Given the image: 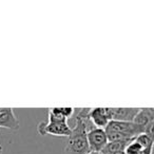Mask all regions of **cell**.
<instances>
[{
  "label": "cell",
  "mask_w": 154,
  "mask_h": 154,
  "mask_svg": "<svg viewBox=\"0 0 154 154\" xmlns=\"http://www.w3.org/2000/svg\"><path fill=\"white\" fill-rule=\"evenodd\" d=\"M105 131L108 141H122V143H130L137 135L143 133V129L135 125L133 122H117V120H110Z\"/></svg>",
  "instance_id": "obj_1"
},
{
  "label": "cell",
  "mask_w": 154,
  "mask_h": 154,
  "mask_svg": "<svg viewBox=\"0 0 154 154\" xmlns=\"http://www.w3.org/2000/svg\"><path fill=\"white\" fill-rule=\"evenodd\" d=\"M128 143H122V141H108V143L105 146V148L99 153L111 154V153H115V152L124 151Z\"/></svg>",
  "instance_id": "obj_9"
},
{
  "label": "cell",
  "mask_w": 154,
  "mask_h": 154,
  "mask_svg": "<svg viewBox=\"0 0 154 154\" xmlns=\"http://www.w3.org/2000/svg\"><path fill=\"white\" fill-rule=\"evenodd\" d=\"M111 120L132 122L138 113L139 108H110Z\"/></svg>",
  "instance_id": "obj_7"
},
{
  "label": "cell",
  "mask_w": 154,
  "mask_h": 154,
  "mask_svg": "<svg viewBox=\"0 0 154 154\" xmlns=\"http://www.w3.org/2000/svg\"><path fill=\"white\" fill-rule=\"evenodd\" d=\"M143 150L145 149H143L137 141H135L134 139H133L132 141H130V143L126 146L124 152H125V154H141Z\"/></svg>",
  "instance_id": "obj_11"
},
{
  "label": "cell",
  "mask_w": 154,
  "mask_h": 154,
  "mask_svg": "<svg viewBox=\"0 0 154 154\" xmlns=\"http://www.w3.org/2000/svg\"><path fill=\"white\" fill-rule=\"evenodd\" d=\"M134 140L137 141L143 149L153 147V137L149 136V135L146 134V133H141V134L137 135V136L134 138Z\"/></svg>",
  "instance_id": "obj_10"
},
{
  "label": "cell",
  "mask_w": 154,
  "mask_h": 154,
  "mask_svg": "<svg viewBox=\"0 0 154 154\" xmlns=\"http://www.w3.org/2000/svg\"><path fill=\"white\" fill-rule=\"evenodd\" d=\"M72 129L69 126L68 120L58 119L48 113V122H41L37 126V133L39 135H54L58 137L70 136Z\"/></svg>",
  "instance_id": "obj_2"
},
{
  "label": "cell",
  "mask_w": 154,
  "mask_h": 154,
  "mask_svg": "<svg viewBox=\"0 0 154 154\" xmlns=\"http://www.w3.org/2000/svg\"><path fill=\"white\" fill-rule=\"evenodd\" d=\"M89 154H100V153H98V152H90Z\"/></svg>",
  "instance_id": "obj_13"
},
{
  "label": "cell",
  "mask_w": 154,
  "mask_h": 154,
  "mask_svg": "<svg viewBox=\"0 0 154 154\" xmlns=\"http://www.w3.org/2000/svg\"><path fill=\"white\" fill-rule=\"evenodd\" d=\"M135 125L143 129V133L153 137L154 128V110L153 108H139L138 113L133 120Z\"/></svg>",
  "instance_id": "obj_3"
},
{
  "label": "cell",
  "mask_w": 154,
  "mask_h": 154,
  "mask_svg": "<svg viewBox=\"0 0 154 154\" xmlns=\"http://www.w3.org/2000/svg\"><path fill=\"white\" fill-rule=\"evenodd\" d=\"M75 108H61V107H55V108H50L48 109V113L51 114L52 116L58 118V119L62 120H68L72 117L73 113H74Z\"/></svg>",
  "instance_id": "obj_8"
},
{
  "label": "cell",
  "mask_w": 154,
  "mask_h": 154,
  "mask_svg": "<svg viewBox=\"0 0 154 154\" xmlns=\"http://www.w3.org/2000/svg\"><path fill=\"white\" fill-rule=\"evenodd\" d=\"M2 150H3V148H2V146L0 145V153H1V152H2Z\"/></svg>",
  "instance_id": "obj_14"
},
{
  "label": "cell",
  "mask_w": 154,
  "mask_h": 154,
  "mask_svg": "<svg viewBox=\"0 0 154 154\" xmlns=\"http://www.w3.org/2000/svg\"><path fill=\"white\" fill-rule=\"evenodd\" d=\"M19 126V119L13 108H0V128L16 131Z\"/></svg>",
  "instance_id": "obj_6"
},
{
  "label": "cell",
  "mask_w": 154,
  "mask_h": 154,
  "mask_svg": "<svg viewBox=\"0 0 154 154\" xmlns=\"http://www.w3.org/2000/svg\"><path fill=\"white\" fill-rule=\"evenodd\" d=\"M89 118L94 125L95 128L105 130L107 125L111 120V111L110 108H92L89 112Z\"/></svg>",
  "instance_id": "obj_5"
},
{
  "label": "cell",
  "mask_w": 154,
  "mask_h": 154,
  "mask_svg": "<svg viewBox=\"0 0 154 154\" xmlns=\"http://www.w3.org/2000/svg\"><path fill=\"white\" fill-rule=\"evenodd\" d=\"M111 154H125L124 151H119V152H115V153H111Z\"/></svg>",
  "instance_id": "obj_12"
},
{
  "label": "cell",
  "mask_w": 154,
  "mask_h": 154,
  "mask_svg": "<svg viewBox=\"0 0 154 154\" xmlns=\"http://www.w3.org/2000/svg\"><path fill=\"white\" fill-rule=\"evenodd\" d=\"M90 152H100L108 143V137L103 129L94 128L87 133Z\"/></svg>",
  "instance_id": "obj_4"
}]
</instances>
